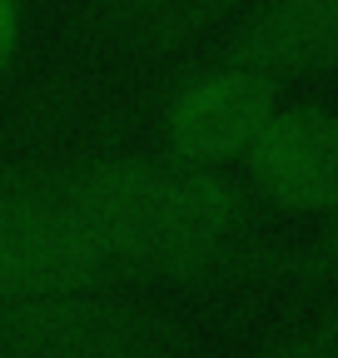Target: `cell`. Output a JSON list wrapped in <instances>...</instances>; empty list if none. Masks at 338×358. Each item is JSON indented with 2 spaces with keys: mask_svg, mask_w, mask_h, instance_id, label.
Wrapping results in <instances>:
<instances>
[{
  "mask_svg": "<svg viewBox=\"0 0 338 358\" xmlns=\"http://www.w3.org/2000/svg\"><path fill=\"white\" fill-rule=\"evenodd\" d=\"M318 224H323V229L309 244H279L274 239L264 284L304 289V294H333L338 289V194H333V209Z\"/></svg>",
  "mask_w": 338,
  "mask_h": 358,
  "instance_id": "8",
  "label": "cell"
},
{
  "mask_svg": "<svg viewBox=\"0 0 338 358\" xmlns=\"http://www.w3.org/2000/svg\"><path fill=\"white\" fill-rule=\"evenodd\" d=\"M110 279L65 219L15 189H0V299Z\"/></svg>",
  "mask_w": 338,
  "mask_h": 358,
  "instance_id": "6",
  "label": "cell"
},
{
  "mask_svg": "<svg viewBox=\"0 0 338 358\" xmlns=\"http://www.w3.org/2000/svg\"><path fill=\"white\" fill-rule=\"evenodd\" d=\"M259 6L264 0H95L90 30L119 60L159 65Z\"/></svg>",
  "mask_w": 338,
  "mask_h": 358,
  "instance_id": "7",
  "label": "cell"
},
{
  "mask_svg": "<svg viewBox=\"0 0 338 358\" xmlns=\"http://www.w3.org/2000/svg\"><path fill=\"white\" fill-rule=\"evenodd\" d=\"M244 174L259 204L323 219L338 194V105L284 100L244 155Z\"/></svg>",
  "mask_w": 338,
  "mask_h": 358,
  "instance_id": "4",
  "label": "cell"
},
{
  "mask_svg": "<svg viewBox=\"0 0 338 358\" xmlns=\"http://www.w3.org/2000/svg\"><path fill=\"white\" fill-rule=\"evenodd\" d=\"M0 358H204L199 334L135 284L100 279L0 299Z\"/></svg>",
  "mask_w": 338,
  "mask_h": 358,
  "instance_id": "2",
  "label": "cell"
},
{
  "mask_svg": "<svg viewBox=\"0 0 338 358\" xmlns=\"http://www.w3.org/2000/svg\"><path fill=\"white\" fill-rule=\"evenodd\" d=\"M259 358H338V289L323 294V303H318V313H314L309 324H299L293 334H284Z\"/></svg>",
  "mask_w": 338,
  "mask_h": 358,
  "instance_id": "9",
  "label": "cell"
},
{
  "mask_svg": "<svg viewBox=\"0 0 338 358\" xmlns=\"http://www.w3.org/2000/svg\"><path fill=\"white\" fill-rule=\"evenodd\" d=\"M20 50H25V6L20 0H0V85L15 75Z\"/></svg>",
  "mask_w": 338,
  "mask_h": 358,
  "instance_id": "10",
  "label": "cell"
},
{
  "mask_svg": "<svg viewBox=\"0 0 338 358\" xmlns=\"http://www.w3.org/2000/svg\"><path fill=\"white\" fill-rule=\"evenodd\" d=\"M15 189L65 219L119 284H264L274 239L259 234V199L224 169L164 155H55L0 164Z\"/></svg>",
  "mask_w": 338,
  "mask_h": 358,
  "instance_id": "1",
  "label": "cell"
},
{
  "mask_svg": "<svg viewBox=\"0 0 338 358\" xmlns=\"http://www.w3.org/2000/svg\"><path fill=\"white\" fill-rule=\"evenodd\" d=\"M209 55L264 70L279 85L333 75L338 70V0H264Z\"/></svg>",
  "mask_w": 338,
  "mask_h": 358,
  "instance_id": "5",
  "label": "cell"
},
{
  "mask_svg": "<svg viewBox=\"0 0 338 358\" xmlns=\"http://www.w3.org/2000/svg\"><path fill=\"white\" fill-rule=\"evenodd\" d=\"M284 90L288 85H279L264 70L204 55L159 100V115H154L159 155L179 164H199V169L244 164L254 140L284 105Z\"/></svg>",
  "mask_w": 338,
  "mask_h": 358,
  "instance_id": "3",
  "label": "cell"
}]
</instances>
